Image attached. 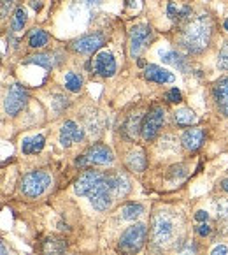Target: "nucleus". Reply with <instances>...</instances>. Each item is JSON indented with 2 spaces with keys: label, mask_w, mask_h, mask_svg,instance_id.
I'll return each instance as SVG.
<instances>
[{
  "label": "nucleus",
  "mask_w": 228,
  "mask_h": 255,
  "mask_svg": "<svg viewBox=\"0 0 228 255\" xmlns=\"http://www.w3.org/2000/svg\"><path fill=\"white\" fill-rule=\"evenodd\" d=\"M213 19L209 14H200L190 18L186 25L183 26V30L179 32V44L186 49L188 53H202L207 49L213 39Z\"/></svg>",
  "instance_id": "nucleus-1"
},
{
  "label": "nucleus",
  "mask_w": 228,
  "mask_h": 255,
  "mask_svg": "<svg viewBox=\"0 0 228 255\" xmlns=\"http://www.w3.org/2000/svg\"><path fill=\"white\" fill-rule=\"evenodd\" d=\"M148 238V229L144 224H135L132 227H128L120 238L118 243V252L121 255H135L146 243Z\"/></svg>",
  "instance_id": "nucleus-2"
},
{
  "label": "nucleus",
  "mask_w": 228,
  "mask_h": 255,
  "mask_svg": "<svg viewBox=\"0 0 228 255\" xmlns=\"http://www.w3.org/2000/svg\"><path fill=\"white\" fill-rule=\"evenodd\" d=\"M51 185V176H49L46 171H32V173L25 174L19 185V190L25 197L28 199H34L42 195Z\"/></svg>",
  "instance_id": "nucleus-3"
},
{
  "label": "nucleus",
  "mask_w": 228,
  "mask_h": 255,
  "mask_svg": "<svg viewBox=\"0 0 228 255\" xmlns=\"http://www.w3.org/2000/svg\"><path fill=\"white\" fill-rule=\"evenodd\" d=\"M114 160V153L105 144H93L76 158V167L88 169L90 165H107Z\"/></svg>",
  "instance_id": "nucleus-4"
},
{
  "label": "nucleus",
  "mask_w": 228,
  "mask_h": 255,
  "mask_svg": "<svg viewBox=\"0 0 228 255\" xmlns=\"http://www.w3.org/2000/svg\"><path fill=\"white\" fill-rule=\"evenodd\" d=\"M151 236L156 245H167L174 236V220L168 213L153 215L151 218Z\"/></svg>",
  "instance_id": "nucleus-5"
},
{
  "label": "nucleus",
  "mask_w": 228,
  "mask_h": 255,
  "mask_svg": "<svg viewBox=\"0 0 228 255\" xmlns=\"http://www.w3.org/2000/svg\"><path fill=\"white\" fill-rule=\"evenodd\" d=\"M163 120H165V111L160 108V106H154L148 111V115L144 117L142 120V137L146 139V141H153L154 137L158 135L160 132L161 125H163Z\"/></svg>",
  "instance_id": "nucleus-6"
},
{
  "label": "nucleus",
  "mask_w": 228,
  "mask_h": 255,
  "mask_svg": "<svg viewBox=\"0 0 228 255\" xmlns=\"http://www.w3.org/2000/svg\"><path fill=\"white\" fill-rule=\"evenodd\" d=\"M86 197L90 199L91 206H93L95 210L105 211V210H109V208H111L112 197H114V195H112L111 187H109L107 180H105V174H104V178H102V180L98 181L93 188H91V192L86 195Z\"/></svg>",
  "instance_id": "nucleus-7"
},
{
  "label": "nucleus",
  "mask_w": 228,
  "mask_h": 255,
  "mask_svg": "<svg viewBox=\"0 0 228 255\" xmlns=\"http://www.w3.org/2000/svg\"><path fill=\"white\" fill-rule=\"evenodd\" d=\"M26 102H28V94H26L25 88H23L21 85H12L7 90V94H5L4 109L7 115L14 117V115H18V113L25 108Z\"/></svg>",
  "instance_id": "nucleus-8"
},
{
  "label": "nucleus",
  "mask_w": 228,
  "mask_h": 255,
  "mask_svg": "<svg viewBox=\"0 0 228 255\" xmlns=\"http://www.w3.org/2000/svg\"><path fill=\"white\" fill-rule=\"evenodd\" d=\"M151 39V26L150 25H135L130 30V55L137 58V55L146 48Z\"/></svg>",
  "instance_id": "nucleus-9"
},
{
  "label": "nucleus",
  "mask_w": 228,
  "mask_h": 255,
  "mask_svg": "<svg viewBox=\"0 0 228 255\" xmlns=\"http://www.w3.org/2000/svg\"><path fill=\"white\" fill-rule=\"evenodd\" d=\"M104 42H105V37L100 32H97V34L82 35V37L76 39L71 44V49L76 53H84V55H88V53H93V51H97L98 48H102Z\"/></svg>",
  "instance_id": "nucleus-10"
},
{
  "label": "nucleus",
  "mask_w": 228,
  "mask_h": 255,
  "mask_svg": "<svg viewBox=\"0 0 228 255\" xmlns=\"http://www.w3.org/2000/svg\"><path fill=\"white\" fill-rule=\"evenodd\" d=\"M82 139H84V130L76 124L74 120H67L64 124L60 130V143L62 146L69 148L72 146L74 143H81Z\"/></svg>",
  "instance_id": "nucleus-11"
},
{
  "label": "nucleus",
  "mask_w": 228,
  "mask_h": 255,
  "mask_svg": "<svg viewBox=\"0 0 228 255\" xmlns=\"http://www.w3.org/2000/svg\"><path fill=\"white\" fill-rule=\"evenodd\" d=\"M93 72L102 76V78L114 76V72H116V60H114V56L107 51L98 53L93 58Z\"/></svg>",
  "instance_id": "nucleus-12"
},
{
  "label": "nucleus",
  "mask_w": 228,
  "mask_h": 255,
  "mask_svg": "<svg viewBox=\"0 0 228 255\" xmlns=\"http://www.w3.org/2000/svg\"><path fill=\"white\" fill-rule=\"evenodd\" d=\"M102 178H104V174H102V173L86 169V171H84V173L77 178V181H76V185H74L76 194H77V195H88L91 192V188H93L95 185L102 180Z\"/></svg>",
  "instance_id": "nucleus-13"
},
{
  "label": "nucleus",
  "mask_w": 228,
  "mask_h": 255,
  "mask_svg": "<svg viewBox=\"0 0 228 255\" xmlns=\"http://www.w3.org/2000/svg\"><path fill=\"white\" fill-rule=\"evenodd\" d=\"M213 97L216 101V106L223 117L228 118V76L216 81L213 88Z\"/></svg>",
  "instance_id": "nucleus-14"
},
{
  "label": "nucleus",
  "mask_w": 228,
  "mask_h": 255,
  "mask_svg": "<svg viewBox=\"0 0 228 255\" xmlns=\"http://www.w3.org/2000/svg\"><path fill=\"white\" fill-rule=\"evenodd\" d=\"M105 180H107L109 187H111V192L114 197H125L130 190V181L125 174L121 173H107L105 174Z\"/></svg>",
  "instance_id": "nucleus-15"
},
{
  "label": "nucleus",
  "mask_w": 228,
  "mask_h": 255,
  "mask_svg": "<svg viewBox=\"0 0 228 255\" xmlns=\"http://www.w3.org/2000/svg\"><path fill=\"white\" fill-rule=\"evenodd\" d=\"M204 139H206V132L202 128H188L183 134V146L188 151H197L204 144Z\"/></svg>",
  "instance_id": "nucleus-16"
},
{
  "label": "nucleus",
  "mask_w": 228,
  "mask_h": 255,
  "mask_svg": "<svg viewBox=\"0 0 228 255\" xmlns=\"http://www.w3.org/2000/svg\"><path fill=\"white\" fill-rule=\"evenodd\" d=\"M125 162H127V167L130 169V171H134V173H142L148 165L146 153H144L142 148H135V150H132L130 153L127 155V160Z\"/></svg>",
  "instance_id": "nucleus-17"
},
{
  "label": "nucleus",
  "mask_w": 228,
  "mask_h": 255,
  "mask_svg": "<svg viewBox=\"0 0 228 255\" xmlns=\"http://www.w3.org/2000/svg\"><path fill=\"white\" fill-rule=\"evenodd\" d=\"M167 16L176 23L188 21L191 18V7L186 4H179V2H170L167 5Z\"/></svg>",
  "instance_id": "nucleus-18"
},
{
  "label": "nucleus",
  "mask_w": 228,
  "mask_h": 255,
  "mask_svg": "<svg viewBox=\"0 0 228 255\" xmlns=\"http://www.w3.org/2000/svg\"><path fill=\"white\" fill-rule=\"evenodd\" d=\"M65 250H67V241L62 240V238L49 236L41 245L42 255H62Z\"/></svg>",
  "instance_id": "nucleus-19"
},
{
  "label": "nucleus",
  "mask_w": 228,
  "mask_h": 255,
  "mask_svg": "<svg viewBox=\"0 0 228 255\" xmlns=\"http://www.w3.org/2000/svg\"><path fill=\"white\" fill-rule=\"evenodd\" d=\"M144 78L148 81H153V83H172L174 81V74L172 72L165 71V69L158 67V65H148L144 69Z\"/></svg>",
  "instance_id": "nucleus-20"
},
{
  "label": "nucleus",
  "mask_w": 228,
  "mask_h": 255,
  "mask_svg": "<svg viewBox=\"0 0 228 255\" xmlns=\"http://www.w3.org/2000/svg\"><path fill=\"white\" fill-rule=\"evenodd\" d=\"M44 144H46L44 135H41V134L32 135V137L23 139V143H21V151H23L25 155H37V153H41V151H42Z\"/></svg>",
  "instance_id": "nucleus-21"
},
{
  "label": "nucleus",
  "mask_w": 228,
  "mask_h": 255,
  "mask_svg": "<svg viewBox=\"0 0 228 255\" xmlns=\"http://www.w3.org/2000/svg\"><path fill=\"white\" fill-rule=\"evenodd\" d=\"M144 120V118L139 115V113H134V115H130V117L127 118V122H125L123 125V134L127 139H130V141H134L135 137H137V134L142 130V124L141 122Z\"/></svg>",
  "instance_id": "nucleus-22"
},
{
  "label": "nucleus",
  "mask_w": 228,
  "mask_h": 255,
  "mask_svg": "<svg viewBox=\"0 0 228 255\" xmlns=\"http://www.w3.org/2000/svg\"><path fill=\"white\" fill-rule=\"evenodd\" d=\"M174 122H176L177 125H181V127H191L193 124H197L198 118L191 109L183 108V109H177V111L174 113Z\"/></svg>",
  "instance_id": "nucleus-23"
},
{
  "label": "nucleus",
  "mask_w": 228,
  "mask_h": 255,
  "mask_svg": "<svg viewBox=\"0 0 228 255\" xmlns=\"http://www.w3.org/2000/svg\"><path fill=\"white\" fill-rule=\"evenodd\" d=\"M161 60L167 62V64L174 65V67H177L181 72H186L188 71V62L184 56H181L177 51H165L161 53Z\"/></svg>",
  "instance_id": "nucleus-24"
},
{
  "label": "nucleus",
  "mask_w": 228,
  "mask_h": 255,
  "mask_svg": "<svg viewBox=\"0 0 228 255\" xmlns=\"http://www.w3.org/2000/svg\"><path fill=\"white\" fill-rule=\"evenodd\" d=\"M55 55H51V53H39V55H32L26 58V64H37V65H42L44 69H53L56 65L55 58H53Z\"/></svg>",
  "instance_id": "nucleus-25"
},
{
  "label": "nucleus",
  "mask_w": 228,
  "mask_h": 255,
  "mask_svg": "<svg viewBox=\"0 0 228 255\" xmlns=\"http://www.w3.org/2000/svg\"><path fill=\"white\" fill-rule=\"evenodd\" d=\"M216 211H218V224H220L221 231L228 233V199L218 201Z\"/></svg>",
  "instance_id": "nucleus-26"
},
{
  "label": "nucleus",
  "mask_w": 228,
  "mask_h": 255,
  "mask_svg": "<svg viewBox=\"0 0 228 255\" xmlns=\"http://www.w3.org/2000/svg\"><path fill=\"white\" fill-rule=\"evenodd\" d=\"M48 41L49 35L44 30H41V28H34L30 32V35H28V46L30 48H42V46L48 44Z\"/></svg>",
  "instance_id": "nucleus-27"
},
{
  "label": "nucleus",
  "mask_w": 228,
  "mask_h": 255,
  "mask_svg": "<svg viewBox=\"0 0 228 255\" xmlns=\"http://www.w3.org/2000/svg\"><path fill=\"white\" fill-rule=\"evenodd\" d=\"M142 213H144V208L135 203H127L121 208V218H123V220H135V218L141 217Z\"/></svg>",
  "instance_id": "nucleus-28"
},
{
  "label": "nucleus",
  "mask_w": 228,
  "mask_h": 255,
  "mask_svg": "<svg viewBox=\"0 0 228 255\" xmlns=\"http://www.w3.org/2000/svg\"><path fill=\"white\" fill-rule=\"evenodd\" d=\"M65 88L71 92H79L82 88V79L76 72H67L65 74Z\"/></svg>",
  "instance_id": "nucleus-29"
},
{
  "label": "nucleus",
  "mask_w": 228,
  "mask_h": 255,
  "mask_svg": "<svg viewBox=\"0 0 228 255\" xmlns=\"http://www.w3.org/2000/svg\"><path fill=\"white\" fill-rule=\"evenodd\" d=\"M25 23H26V12H25V9H23V7H18V9L14 11V16H12V23H11L12 30H14V32L23 30V26H25Z\"/></svg>",
  "instance_id": "nucleus-30"
},
{
  "label": "nucleus",
  "mask_w": 228,
  "mask_h": 255,
  "mask_svg": "<svg viewBox=\"0 0 228 255\" xmlns=\"http://www.w3.org/2000/svg\"><path fill=\"white\" fill-rule=\"evenodd\" d=\"M218 65L223 71H228V42L223 44V48L220 49V55H218Z\"/></svg>",
  "instance_id": "nucleus-31"
},
{
  "label": "nucleus",
  "mask_w": 228,
  "mask_h": 255,
  "mask_svg": "<svg viewBox=\"0 0 228 255\" xmlns=\"http://www.w3.org/2000/svg\"><path fill=\"white\" fill-rule=\"evenodd\" d=\"M165 99H167L168 102H172V104H177V102L183 101V95H181V92L177 90V88H170V90L165 94Z\"/></svg>",
  "instance_id": "nucleus-32"
},
{
  "label": "nucleus",
  "mask_w": 228,
  "mask_h": 255,
  "mask_svg": "<svg viewBox=\"0 0 228 255\" xmlns=\"http://www.w3.org/2000/svg\"><path fill=\"white\" fill-rule=\"evenodd\" d=\"M211 255H228V248L227 245H216L211 252Z\"/></svg>",
  "instance_id": "nucleus-33"
},
{
  "label": "nucleus",
  "mask_w": 228,
  "mask_h": 255,
  "mask_svg": "<svg viewBox=\"0 0 228 255\" xmlns=\"http://www.w3.org/2000/svg\"><path fill=\"white\" fill-rule=\"evenodd\" d=\"M197 234H198V236H202V238L209 236V234H211V227L207 224L198 225V227H197Z\"/></svg>",
  "instance_id": "nucleus-34"
},
{
  "label": "nucleus",
  "mask_w": 228,
  "mask_h": 255,
  "mask_svg": "<svg viewBox=\"0 0 228 255\" xmlns=\"http://www.w3.org/2000/svg\"><path fill=\"white\" fill-rule=\"evenodd\" d=\"M11 5H12V0H2V18L7 16V11Z\"/></svg>",
  "instance_id": "nucleus-35"
},
{
  "label": "nucleus",
  "mask_w": 228,
  "mask_h": 255,
  "mask_svg": "<svg viewBox=\"0 0 228 255\" xmlns=\"http://www.w3.org/2000/svg\"><path fill=\"white\" fill-rule=\"evenodd\" d=\"M207 218H209V215L206 213V211H197V213H195V220H198V222H206Z\"/></svg>",
  "instance_id": "nucleus-36"
},
{
  "label": "nucleus",
  "mask_w": 228,
  "mask_h": 255,
  "mask_svg": "<svg viewBox=\"0 0 228 255\" xmlns=\"http://www.w3.org/2000/svg\"><path fill=\"white\" fill-rule=\"evenodd\" d=\"M195 254V248L191 247V245H188L186 248H183V250H181V255H193Z\"/></svg>",
  "instance_id": "nucleus-37"
},
{
  "label": "nucleus",
  "mask_w": 228,
  "mask_h": 255,
  "mask_svg": "<svg viewBox=\"0 0 228 255\" xmlns=\"http://www.w3.org/2000/svg\"><path fill=\"white\" fill-rule=\"evenodd\" d=\"M32 7L35 9V11H39V9L42 7V4H41V0H32Z\"/></svg>",
  "instance_id": "nucleus-38"
},
{
  "label": "nucleus",
  "mask_w": 228,
  "mask_h": 255,
  "mask_svg": "<svg viewBox=\"0 0 228 255\" xmlns=\"http://www.w3.org/2000/svg\"><path fill=\"white\" fill-rule=\"evenodd\" d=\"M2 255H7V247H5V243H2Z\"/></svg>",
  "instance_id": "nucleus-39"
},
{
  "label": "nucleus",
  "mask_w": 228,
  "mask_h": 255,
  "mask_svg": "<svg viewBox=\"0 0 228 255\" xmlns=\"http://www.w3.org/2000/svg\"><path fill=\"white\" fill-rule=\"evenodd\" d=\"M223 188H225V192H227V194H228V178L223 181Z\"/></svg>",
  "instance_id": "nucleus-40"
},
{
  "label": "nucleus",
  "mask_w": 228,
  "mask_h": 255,
  "mask_svg": "<svg viewBox=\"0 0 228 255\" xmlns=\"http://www.w3.org/2000/svg\"><path fill=\"white\" fill-rule=\"evenodd\" d=\"M223 25H225V30L228 32V19H225V23H223Z\"/></svg>",
  "instance_id": "nucleus-41"
}]
</instances>
